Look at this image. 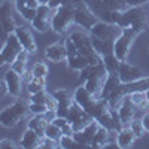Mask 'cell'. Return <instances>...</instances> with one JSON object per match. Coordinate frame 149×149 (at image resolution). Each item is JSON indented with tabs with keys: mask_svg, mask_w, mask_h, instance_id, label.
<instances>
[{
	"mask_svg": "<svg viewBox=\"0 0 149 149\" xmlns=\"http://www.w3.org/2000/svg\"><path fill=\"white\" fill-rule=\"evenodd\" d=\"M29 113H30L29 102H24L22 98H18L15 103L2 109V112H0V125L5 128H14Z\"/></svg>",
	"mask_w": 149,
	"mask_h": 149,
	"instance_id": "obj_1",
	"label": "cell"
},
{
	"mask_svg": "<svg viewBox=\"0 0 149 149\" xmlns=\"http://www.w3.org/2000/svg\"><path fill=\"white\" fill-rule=\"evenodd\" d=\"M116 26L121 29H134L137 30L139 33L145 31L148 27V17H146V12L140 8V6H136V8H127L121 10L119 14V19L116 22Z\"/></svg>",
	"mask_w": 149,
	"mask_h": 149,
	"instance_id": "obj_2",
	"label": "cell"
},
{
	"mask_svg": "<svg viewBox=\"0 0 149 149\" xmlns=\"http://www.w3.org/2000/svg\"><path fill=\"white\" fill-rule=\"evenodd\" d=\"M79 5V3H78ZM76 5V6H78ZM72 5H60L51 17V30L57 34H64L74 22V8Z\"/></svg>",
	"mask_w": 149,
	"mask_h": 149,
	"instance_id": "obj_3",
	"label": "cell"
},
{
	"mask_svg": "<svg viewBox=\"0 0 149 149\" xmlns=\"http://www.w3.org/2000/svg\"><path fill=\"white\" fill-rule=\"evenodd\" d=\"M140 33L134 29H121V33L118 34V37L113 40V45H112V51H113V55L116 57V60L119 63L128 60V54L131 51V46Z\"/></svg>",
	"mask_w": 149,
	"mask_h": 149,
	"instance_id": "obj_4",
	"label": "cell"
},
{
	"mask_svg": "<svg viewBox=\"0 0 149 149\" xmlns=\"http://www.w3.org/2000/svg\"><path fill=\"white\" fill-rule=\"evenodd\" d=\"M24 51L22 45L19 43L18 37L15 33H9L5 37V45L2 48V52H0V63L2 66L5 64H12L14 61L18 58V55Z\"/></svg>",
	"mask_w": 149,
	"mask_h": 149,
	"instance_id": "obj_5",
	"label": "cell"
},
{
	"mask_svg": "<svg viewBox=\"0 0 149 149\" xmlns=\"http://www.w3.org/2000/svg\"><path fill=\"white\" fill-rule=\"evenodd\" d=\"M88 33L91 34V37H95V39L113 43V40L121 33V27H118L116 24H110V22H106L103 19H98L91 27V30Z\"/></svg>",
	"mask_w": 149,
	"mask_h": 149,
	"instance_id": "obj_6",
	"label": "cell"
},
{
	"mask_svg": "<svg viewBox=\"0 0 149 149\" xmlns=\"http://www.w3.org/2000/svg\"><path fill=\"white\" fill-rule=\"evenodd\" d=\"M67 119L69 122L72 124L73 127V131H78V130H82L85 128L86 125H90L93 121H95L88 112H86L84 107H81L78 103H73L69 113H67Z\"/></svg>",
	"mask_w": 149,
	"mask_h": 149,
	"instance_id": "obj_7",
	"label": "cell"
},
{
	"mask_svg": "<svg viewBox=\"0 0 149 149\" xmlns=\"http://www.w3.org/2000/svg\"><path fill=\"white\" fill-rule=\"evenodd\" d=\"M52 12H54V9L49 5H39L37 6L36 17L30 22V26L33 27V30H36L37 33H46L49 29H51Z\"/></svg>",
	"mask_w": 149,
	"mask_h": 149,
	"instance_id": "obj_8",
	"label": "cell"
},
{
	"mask_svg": "<svg viewBox=\"0 0 149 149\" xmlns=\"http://www.w3.org/2000/svg\"><path fill=\"white\" fill-rule=\"evenodd\" d=\"M97 21H98L97 15L85 5V2H81L76 8H74V22H76L78 26L84 27L86 31H90L91 27Z\"/></svg>",
	"mask_w": 149,
	"mask_h": 149,
	"instance_id": "obj_9",
	"label": "cell"
},
{
	"mask_svg": "<svg viewBox=\"0 0 149 149\" xmlns=\"http://www.w3.org/2000/svg\"><path fill=\"white\" fill-rule=\"evenodd\" d=\"M52 94L57 98V115L67 116L72 104L74 103L73 93H70L69 90H64V88H60V90H54Z\"/></svg>",
	"mask_w": 149,
	"mask_h": 149,
	"instance_id": "obj_10",
	"label": "cell"
},
{
	"mask_svg": "<svg viewBox=\"0 0 149 149\" xmlns=\"http://www.w3.org/2000/svg\"><path fill=\"white\" fill-rule=\"evenodd\" d=\"M18 37L19 43L22 45L24 51H27L29 54H34L37 51V43H36V39L31 33V30L26 26H17L15 31H14Z\"/></svg>",
	"mask_w": 149,
	"mask_h": 149,
	"instance_id": "obj_11",
	"label": "cell"
},
{
	"mask_svg": "<svg viewBox=\"0 0 149 149\" xmlns=\"http://www.w3.org/2000/svg\"><path fill=\"white\" fill-rule=\"evenodd\" d=\"M118 76L122 84H128V82L142 79L145 74L142 69H139L137 66H133V64H128L127 61H122V63H119V67H118Z\"/></svg>",
	"mask_w": 149,
	"mask_h": 149,
	"instance_id": "obj_12",
	"label": "cell"
},
{
	"mask_svg": "<svg viewBox=\"0 0 149 149\" xmlns=\"http://www.w3.org/2000/svg\"><path fill=\"white\" fill-rule=\"evenodd\" d=\"M45 58L52 63H63L67 60V48L66 42H54L45 48Z\"/></svg>",
	"mask_w": 149,
	"mask_h": 149,
	"instance_id": "obj_13",
	"label": "cell"
},
{
	"mask_svg": "<svg viewBox=\"0 0 149 149\" xmlns=\"http://www.w3.org/2000/svg\"><path fill=\"white\" fill-rule=\"evenodd\" d=\"M15 10L18 12V15L27 22H31L33 18L36 17V10L39 3L36 0H15Z\"/></svg>",
	"mask_w": 149,
	"mask_h": 149,
	"instance_id": "obj_14",
	"label": "cell"
},
{
	"mask_svg": "<svg viewBox=\"0 0 149 149\" xmlns=\"http://www.w3.org/2000/svg\"><path fill=\"white\" fill-rule=\"evenodd\" d=\"M107 70L98 73V74H94V76H91L90 79H86L84 82L85 88L88 90L94 97L97 98H102V93H103V88H104V82L107 79Z\"/></svg>",
	"mask_w": 149,
	"mask_h": 149,
	"instance_id": "obj_15",
	"label": "cell"
},
{
	"mask_svg": "<svg viewBox=\"0 0 149 149\" xmlns=\"http://www.w3.org/2000/svg\"><path fill=\"white\" fill-rule=\"evenodd\" d=\"M98 125H100V124H98L97 121H93L90 125H86L85 128L73 131V137L78 140V143L82 148H91V142H93V137H94Z\"/></svg>",
	"mask_w": 149,
	"mask_h": 149,
	"instance_id": "obj_16",
	"label": "cell"
},
{
	"mask_svg": "<svg viewBox=\"0 0 149 149\" xmlns=\"http://www.w3.org/2000/svg\"><path fill=\"white\" fill-rule=\"evenodd\" d=\"M22 76L19 73H17L14 69H9L5 73V81L8 85V90H9V95L19 98L21 95V88H22Z\"/></svg>",
	"mask_w": 149,
	"mask_h": 149,
	"instance_id": "obj_17",
	"label": "cell"
},
{
	"mask_svg": "<svg viewBox=\"0 0 149 149\" xmlns=\"http://www.w3.org/2000/svg\"><path fill=\"white\" fill-rule=\"evenodd\" d=\"M137 110H139V109L131 103V100H130L128 95H127L125 98H124L122 104H121V106L118 107V110H116L118 118H119V121H121L122 125H128V124L136 118V112H137Z\"/></svg>",
	"mask_w": 149,
	"mask_h": 149,
	"instance_id": "obj_18",
	"label": "cell"
},
{
	"mask_svg": "<svg viewBox=\"0 0 149 149\" xmlns=\"http://www.w3.org/2000/svg\"><path fill=\"white\" fill-rule=\"evenodd\" d=\"M73 98H74V103H78L81 107H84L85 110H88L97 100V97H94L88 90L85 88V85H79L73 93Z\"/></svg>",
	"mask_w": 149,
	"mask_h": 149,
	"instance_id": "obj_19",
	"label": "cell"
},
{
	"mask_svg": "<svg viewBox=\"0 0 149 149\" xmlns=\"http://www.w3.org/2000/svg\"><path fill=\"white\" fill-rule=\"evenodd\" d=\"M137 140L136 134L133 133V130L127 125V127H122L119 131H116L115 134V143L118 148L121 149H128L134 145V142Z\"/></svg>",
	"mask_w": 149,
	"mask_h": 149,
	"instance_id": "obj_20",
	"label": "cell"
},
{
	"mask_svg": "<svg viewBox=\"0 0 149 149\" xmlns=\"http://www.w3.org/2000/svg\"><path fill=\"white\" fill-rule=\"evenodd\" d=\"M42 139H43L42 134H39L37 131H34L31 128H27V130H24V133L21 136V140L18 143L24 149H36L40 146Z\"/></svg>",
	"mask_w": 149,
	"mask_h": 149,
	"instance_id": "obj_21",
	"label": "cell"
},
{
	"mask_svg": "<svg viewBox=\"0 0 149 149\" xmlns=\"http://www.w3.org/2000/svg\"><path fill=\"white\" fill-rule=\"evenodd\" d=\"M2 26H3L5 34L14 33L17 29L14 15H12V3L8 2V0H3V3H2Z\"/></svg>",
	"mask_w": 149,
	"mask_h": 149,
	"instance_id": "obj_22",
	"label": "cell"
},
{
	"mask_svg": "<svg viewBox=\"0 0 149 149\" xmlns=\"http://www.w3.org/2000/svg\"><path fill=\"white\" fill-rule=\"evenodd\" d=\"M109 139H110V131L103 125H98L91 142V148H104L109 145Z\"/></svg>",
	"mask_w": 149,
	"mask_h": 149,
	"instance_id": "obj_23",
	"label": "cell"
},
{
	"mask_svg": "<svg viewBox=\"0 0 149 149\" xmlns=\"http://www.w3.org/2000/svg\"><path fill=\"white\" fill-rule=\"evenodd\" d=\"M31 54H29L27 51H22L19 55H18V58L14 61V63L10 64V69H14L17 73H19L21 76H24L30 69H29V57H30Z\"/></svg>",
	"mask_w": 149,
	"mask_h": 149,
	"instance_id": "obj_24",
	"label": "cell"
},
{
	"mask_svg": "<svg viewBox=\"0 0 149 149\" xmlns=\"http://www.w3.org/2000/svg\"><path fill=\"white\" fill-rule=\"evenodd\" d=\"M66 63H67V67H69L70 70L81 72L82 69H85L86 66L90 64V61L79 52V54H76V55H70V57H67Z\"/></svg>",
	"mask_w": 149,
	"mask_h": 149,
	"instance_id": "obj_25",
	"label": "cell"
},
{
	"mask_svg": "<svg viewBox=\"0 0 149 149\" xmlns=\"http://www.w3.org/2000/svg\"><path fill=\"white\" fill-rule=\"evenodd\" d=\"M48 125V121L43 118V115H31V118L27 121V128H31L43 136V131Z\"/></svg>",
	"mask_w": 149,
	"mask_h": 149,
	"instance_id": "obj_26",
	"label": "cell"
},
{
	"mask_svg": "<svg viewBox=\"0 0 149 149\" xmlns=\"http://www.w3.org/2000/svg\"><path fill=\"white\" fill-rule=\"evenodd\" d=\"M128 98L131 100V103L137 107L139 110H145V109H149V104H148V98H146V93L145 91H134L128 95Z\"/></svg>",
	"mask_w": 149,
	"mask_h": 149,
	"instance_id": "obj_27",
	"label": "cell"
},
{
	"mask_svg": "<svg viewBox=\"0 0 149 149\" xmlns=\"http://www.w3.org/2000/svg\"><path fill=\"white\" fill-rule=\"evenodd\" d=\"M26 88H27L29 94L39 93V91L46 90V78H36V76H33L30 81H27Z\"/></svg>",
	"mask_w": 149,
	"mask_h": 149,
	"instance_id": "obj_28",
	"label": "cell"
},
{
	"mask_svg": "<svg viewBox=\"0 0 149 149\" xmlns=\"http://www.w3.org/2000/svg\"><path fill=\"white\" fill-rule=\"evenodd\" d=\"M43 137H48L51 140H55L60 143V139L63 137V131H61V128L57 125V124L54 122H48V125L43 131Z\"/></svg>",
	"mask_w": 149,
	"mask_h": 149,
	"instance_id": "obj_29",
	"label": "cell"
},
{
	"mask_svg": "<svg viewBox=\"0 0 149 149\" xmlns=\"http://www.w3.org/2000/svg\"><path fill=\"white\" fill-rule=\"evenodd\" d=\"M30 72L36 78H46L48 73H49V67H48V64L43 63V61H36V63L31 66Z\"/></svg>",
	"mask_w": 149,
	"mask_h": 149,
	"instance_id": "obj_30",
	"label": "cell"
},
{
	"mask_svg": "<svg viewBox=\"0 0 149 149\" xmlns=\"http://www.w3.org/2000/svg\"><path fill=\"white\" fill-rule=\"evenodd\" d=\"M128 127L133 130V133L136 134V137L137 139H142L143 136H145V127H143V121L142 118H134L130 124H128Z\"/></svg>",
	"mask_w": 149,
	"mask_h": 149,
	"instance_id": "obj_31",
	"label": "cell"
},
{
	"mask_svg": "<svg viewBox=\"0 0 149 149\" xmlns=\"http://www.w3.org/2000/svg\"><path fill=\"white\" fill-rule=\"evenodd\" d=\"M60 148L63 149H72V148H82L78 140L73 137V134H63V137L60 139Z\"/></svg>",
	"mask_w": 149,
	"mask_h": 149,
	"instance_id": "obj_32",
	"label": "cell"
},
{
	"mask_svg": "<svg viewBox=\"0 0 149 149\" xmlns=\"http://www.w3.org/2000/svg\"><path fill=\"white\" fill-rule=\"evenodd\" d=\"M51 93H48L46 90L43 91H39V93H33L29 95V102L31 103H42V104H46V100H48V97Z\"/></svg>",
	"mask_w": 149,
	"mask_h": 149,
	"instance_id": "obj_33",
	"label": "cell"
},
{
	"mask_svg": "<svg viewBox=\"0 0 149 149\" xmlns=\"http://www.w3.org/2000/svg\"><path fill=\"white\" fill-rule=\"evenodd\" d=\"M29 110H30L31 115H43L45 112L48 110V106L42 104V103H31V102H29Z\"/></svg>",
	"mask_w": 149,
	"mask_h": 149,
	"instance_id": "obj_34",
	"label": "cell"
},
{
	"mask_svg": "<svg viewBox=\"0 0 149 149\" xmlns=\"http://www.w3.org/2000/svg\"><path fill=\"white\" fill-rule=\"evenodd\" d=\"M0 148L2 149H12V148H21L19 146V143H17V142H14L12 139H2L0 140Z\"/></svg>",
	"mask_w": 149,
	"mask_h": 149,
	"instance_id": "obj_35",
	"label": "cell"
},
{
	"mask_svg": "<svg viewBox=\"0 0 149 149\" xmlns=\"http://www.w3.org/2000/svg\"><path fill=\"white\" fill-rule=\"evenodd\" d=\"M39 148H60V143L55 142V140H51L48 137H43L42 142H40V146Z\"/></svg>",
	"mask_w": 149,
	"mask_h": 149,
	"instance_id": "obj_36",
	"label": "cell"
},
{
	"mask_svg": "<svg viewBox=\"0 0 149 149\" xmlns=\"http://www.w3.org/2000/svg\"><path fill=\"white\" fill-rule=\"evenodd\" d=\"M127 5V8H136V6H142L143 3H148L149 0H124Z\"/></svg>",
	"mask_w": 149,
	"mask_h": 149,
	"instance_id": "obj_37",
	"label": "cell"
},
{
	"mask_svg": "<svg viewBox=\"0 0 149 149\" xmlns=\"http://www.w3.org/2000/svg\"><path fill=\"white\" fill-rule=\"evenodd\" d=\"M57 116H58V115H57V110H51V109H48L45 113H43V118H45L48 122H52Z\"/></svg>",
	"mask_w": 149,
	"mask_h": 149,
	"instance_id": "obj_38",
	"label": "cell"
},
{
	"mask_svg": "<svg viewBox=\"0 0 149 149\" xmlns=\"http://www.w3.org/2000/svg\"><path fill=\"white\" fill-rule=\"evenodd\" d=\"M142 121H143V127H145V131L149 134V110L143 113V116H142Z\"/></svg>",
	"mask_w": 149,
	"mask_h": 149,
	"instance_id": "obj_39",
	"label": "cell"
},
{
	"mask_svg": "<svg viewBox=\"0 0 149 149\" xmlns=\"http://www.w3.org/2000/svg\"><path fill=\"white\" fill-rule=\"evenodd\" d=\"M37 3L39 5H49V2H51V0H36Z\"/></svg>",
	"mask_w": 149,
	"mask_h": 149,
	"instance_id": "obj_40",
	"label": "cell"
},
{
	"mask_svg": "<svg viewBox=\"0 0 149 149\" xmlns=\"http://www.w3.org/2000/svg\"><path fill=\"white\" fill-rule=\"evenodd\" d=\"M145 93H146V98H148V104H149V88H148V90H146Z\"/></svg>",
	"mask_w": 149,
	"mask_h": 149,
	"instance_id": "obj_41",
	"label": "cell"
}]
</instances>
